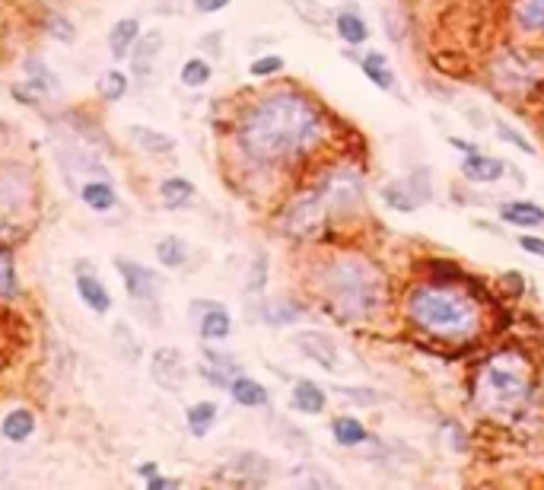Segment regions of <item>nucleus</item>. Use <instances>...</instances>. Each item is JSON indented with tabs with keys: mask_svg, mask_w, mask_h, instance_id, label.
<instances>
[{
	"mask_svg": "<svg viewBox=\"0 0 544 490\" xmlns=\"http://www.w3.org/2000/svg\"><path fill=\"white\" fill-rule=\"evenodd\" d=\"M515 22L529 36L544 32V0H519L515 4Z\"/></svg>",
	"mask_w": 544,
	"mask_h": 490,
	"instance_id": "nucleus-23",
	"label": "nucleus"
},
{
	"mask_svg": "<svg viewBox=\"0 0 544 490\" xmlns=\"http://www.w3.org/2000/svg\"><path fill=\"white\" fill-rule=\"evenodd\" d=\"M360 67H363V73H366V80L376 83L379 89H392V87H395L392 71L385 67V58H382L379 52H370V54H366V58L360 61Z\"/></svg>",
	"mask_w": 544,
	"mask_h": 490,
	"instance_id": "nucleus-27",
	"label": "nucleus"
},
{
	"mask_svg": "<svg viewBox=\"0 0 544 490\" xmlns=\"http://www.w3.org/2000/svg\"><path fill=\"white\" fill-rule=\"evenodd\" d=\"M293 408L303 411V414H322L328 408V395L325 388L315 386L313 379H297L293 382Z\"/></svg>",
	"mask_w": 544,
	"mask_h": 490,
	"instance_id": "nucleus-13",
	"label": "nucleus"
},
{
	"mask_svg": "<svg viewBox=\"0 0 544 490\" xmlns=\"http://www.w3.org/2000/svg\"><path fill=\"white\" fill-rule=\"evenodd\" d=\"M150 370L163 388H179L181 379H185V363H181L179 351H172V347H163V351L153 353Z\"/></svg>",
	"mask_w": 544,
	"mask_h": 490,
	"instance_id": "nucleus-12",
	"label": "nucleus"
},
{
	"mask_svg": "<svg viewBox=\"0 0 544 490\" xmlns=\"http://www.w3.org/2000/svg\"><path fill=\"white\" fill-rule=\"evenodd\" d=\"M115 268L134 303H156V274L150 268H144L138 262H121V258L115 262Z\"/></svg>",
	"mask_w": 544,
	"mask_h": 490,
	"instance_id": "nucleus-8",
	"label": "nucleus"
},
{
	"mask_svg": "<svg viewBox=\"0 0 544 490\" xmlns=\"http://www.w3.org/2000/svg\"><path fill=\"white\" fill-rule=\"evenodd\" d=\"M331 436L338 446H360V443H366L370 439V433H366V427L360 424L356 418H338L331 424Z\"/></svg>",
	"mask_w": 544,
	"mask_h": 490,
	"instance_id": "nucleus-24",
	"label": "nucleus"
},
{
	"mask_svg": "<svg viewBox=\"0 0 544 490\" xmlns=\"http://www.w3.org/2000/svg\"><path fill=\"white\" fill-rule=\"evenodd\" d=\"M26 322L20 315H13L10 309H0V370H7L10 363L16 360V353L26 347Z\"/></svg>",
	"mask_w": 544,
	"mask_h": 490,
	"instance_id": "nucleus-9",
	"label": "nucleus"
},
{
	"mask_svg": "<svg viewBox=\"0 0 544 490\" xmlns=\"http://www.w3.org/2000/svg\"><path fill=\"white\" fill-rule=\"evenodd\" d=\"M519 245H523L525 252H531V255L544 258V239H541V236H523V239H519Z\"/></svg>",
	"mask_w": 544,
	"mask_h": 490,
	"instance_id": "nucleus-42",
	"label": "nucleus"
},
{
	"mask_svg": "<svg viewBox=\"0 0 544 490\" xmlns=\"http://www.w3.org/2000/svg\"><path fill=\"white\" fill-rule=\"evenodd\" d=\"M144 487L146 490H175V487H181V481H175V478H163V475H150L144 481Z\"/></svg>",
	"mask_w": 544,
	"mask_h": 490,
	"instance_id": "nucleus-40",
	"label": "nucleus"
},
{
	"mask_svg": "<svg viewBox=\"0 0 544 490\" xmlns=\"http://www.w3.org/2000/svg\"><path fill=\"white\" fill-rule=\"evenodd\" d=\"M407 319L417 331L443 341H458L481 328L478 303L452 287L439 284H421L407 293Z\"/></svg>",
	"mask_w": 544,
	"mask_h": 490,
	"instance_id": "nucleus-2",
	"label": "nucleus"
},
{
	"mask_svg": "<svg viewBox=\"0 0 544 490\" xmlns=\"http://www.w3.org/2000/svg\"><path fill=\"white\" fill-rule=\"evenodd\" d=\"M211 64L204 58H191V61H185V67H181V83L185 87H191V89H197V87H204V83L211 80Z\"/></svg>",
	"mask_w": 544,
	"mask_h": 490,
	"instance_id": "nucleus-33",
	"label": "nucleus"
},
{
	"mask_svg": "<svg viewBox=\"0 0 544 490\" xmlns=\"http://www.w3.org/2000/svg\"><path fill=\"white\" fill-rule=\"evenodd\" d=\"M140 475H144V478H150V475H156V465H153V461H144V465H140Z\"/></svg>",
	"mask_w": 544,
	"mask_h": 490,
	"instance_id": "nucleus-44",
	"label": "nucleus"
},
{
	"mask_svg": "<svg viewBox=\"0 0 544 490\" xmlns=\"http://www.w3.org/2000/svg\"><path fill=\"white\" fill-rule=\"evenodd\" d=\"M325 137V115L303 93L280 89L262 96L236 128L239 150L258 166H280L313 154Z\"/></svg>",
	"mask_w": 544,
	"mask_h": 490,
	"instance_id": "nucleus-1",
	"label": "nucleus"
},
{
	"mask_svg": "<svg viewBox=\"0 0 544 490\" xmlns=\"http://www.w3.org/2000/svg\"><path fill=\"white\" fill-rule=\"evenodd\" d=\"M77 293H80V300L87 303L93 312L105 315L112 309L109 290H105V287H102V280L93 278V274H77Z\"/></svg>",
	"mask_w": 544,
	"mask_h": 490,
	"instance_id": "nucleus-17",
	"label": "nucleus"
},
{
	"mask_svg": "<svg viewBox=\"0 0 544 490\" xmlns=\"http://www.w3.org/2000/svg\"><path fill=\"white\" fill-rule=\"evenodd\" d=\"M262 315H264V322L268 325H274V328H283V325H293L299 319V309L297 306H290V303H283V300H274V303H264V309H262Z\"/></svg>",
	"mask_w": 544,
	"mask_h": 490,
	"instance_id": "nucleus-30",
	"label": "nucleus"
},
{
	"mask_svg": "<svg viewBox=\"0 0 544 490\" xmlns=\"http://www.w3.org/2000/svg\"><path fill=\"white\" fill-rule=\"evenodd\" d=\"M230 395L239 408H264L268 404V388L258 379H248V376H232Z\"/></svg>",
	"mask_w": 544,
	"mask_h": 490,
	"instance_id": "nucleus-15",
	"label": "nucleus"
},
{
	"mask_svg": "<svg viewBox=\"0 0 544 490\" xmlns=\"http://www.w3.org/2000/svg\"><path fill=\"white\" fill-rule=\"evenodd\" d=\"M26 73H29V83L36 87V93H58V80H54V73L45 67V61L38 58H29L26 61Z\"/></svg>",
	"mask_w": 544,
	"mask_h": 490,
	"instance_id": "nucleus-31",
	"label": "nucleus"
},
{
	"mask_svg": "<svg viewBox=\"0 0 544 490\" xmlns=\"http://www.w3.org/2000/svg\"><path fill=\"white\" fill-rule=\"evenodd\" d=\"M128 134H131V140L140 146V150H146V154H172L175 150V140L169 137V134H160V131H153V128H144V125H131L128 128Z\"/></svg>",
	"mask_w": 544,
	"mask_h": 490,
	"instance_id": "nucleus-20",
	"label": "nucleus"
},
{
	"mask_svg": "<svg viewBox=\"0 0 544 490\" xmlns=\"http://www.w3.org/2000/svg\"><path fill=\"white\" fill-rule=\"evenodd\" d=\"M197 13H220L223 7H230L232 0H191Z\"/></svg>",
	"mask_w": 544,
	"mask_h": 490,
	"instance_id": "nucleus-41",
	"label": "nucleus"
},
{
	"mask_svg": "<svg viewBox=\"0 0 544 490\" xmlns=\"http://www.w3.org/2000/svg\"><path fill=\"white\" fill-rule=\"evenodd\" d=\"M531 373L519 353H497L478 376V402L487 411H509L529 398Z\"/></svg>",
	"mask_w": 544,
	"mask_h": 490,
	"instance_id": "nucleus-4",
	"label": "nucleus"
},
{
	"mask_svg": "<svg viewBox=\"0 0 544 490\" xmlns=\"http://www.w3.org/2000/svg\"><path fill=\"white\" fill-rule=\"evenodd\" d=\"M197 331H201L204 341H223V337H230V331H232L230 312H226L223 306H217V303H204V315H201Z\"/></svg>",
	"mask_w": 544,
	"mask_h": 490,
	"instance_id": "nucleus-14",
	"label": "nucleus"
},
{
	"mask_svg": "<svg viewBox=\"0 0 544 490\" xmlns=\"http://www.w3.org/2000/svg\"><path fill=\"white\" fill-rule=\"evenodd\" d=\"M315 188L322 191V198H325V207L331 217H350L354 211H360L363 198H366L363 176L356 169H347V166L328 172Z\"/></svg>",
	"mask_w": 544,
	"mask_h": 490,
	"instance_id": "nucleus-5",
	"label": "nucleus"
},
{
	"mask_svg": "<svg viewBox=\"0 0 544 490\" xmlns=\"http://www.w3.org/2000/svg\"><path fill=\"white\" fill-rule=\"evenodd\" d=\"M449 144L456 146V150H462V156L464 154H478V150H481L478 144H468V140H462V137H449Z\"/></svg>",
	"mask_w": 544,
	"mask_h": 490,
	"instance_id": "nucleus-43",
	"label": "nucleus"
},
{
	"mask_svg": "<svg viewBox=\"0 0 544 490\" xmlns=\"http://www.w3.org/2000/svg\"><path fill=\"white\" fill-rule=\"evenodd\" d=\"M213 420H217V404L213 402H197L188 408V430L195 436H204L213 427Z\"/></svg>",
	"mask_w": 544,
	"mask_h": 490,
	"instance_id": "nucleus-29",
	"label": "nucleus"
},
{
	"mask_svg": "<svg viewBox=\"0 0 544 490\" xmlns=\"http://www.w3.org/2000/svg\"><path fill=\"white\" fill-rule=\"evenodd\" d=\"M322 290L344 319H372L385 306V278L370 258L341 255L325 264Z\"/></svg>",
	"mask_w": 544,
	"mask_h": 490,
	"instance_id": "nucleus-3",
	"label": "nucleus"
},
{
	"mask_svg": "<svg viewBox=\"0 0 544 490\" xmlns=\"http://www.w3.org/2000/svg\"><path fill=\"white\" fill-rule=\"evenodd\" d=\"M156 258H160L163 268L175 271V268H181V264L188 262V245H185L179 236H163V239L156 242Z\"/></svg>",
	"mask_w": 544,
	"mask_h": 490,
	"instance_id": "nucleus-25",
	"label": "nucleus"
},
{
	"mask_svg": "<svg viewBox=\"0 0 544 490\" xmlns=\"http://www.w3.org/2000/svg\"><path fill=\"white\" fill-rule=\"evenodd\" d=\"M264 274H268V255H258V258H255L252 278H248V290H262V287H264Z\"/></svg>",
	"mask_w": 544,
	"mask_h": 490,
	"instance_id": "nucleus-39",
	"label": "nucleus"
},
{
	"mask_svg": "<svg viewBox=\"0 0 544 490\" xmlns=\"http://www.w3.org/2000/svg\"><path fill=\"white\" fill-rule=\"evenodd\" d=\"M99 93L105 103H118V99H124V93H128V77H124L121 71H109L99 80Z\"/></svg>",
	"mask_w": 544,
	"mask_h": 490,
	"instance_id": "nucleus-34",
	"label": "nucleus"
},
{
	"mask_svg": "<svg viewBox=\"0 0 544 490\" xmlns=\"http://www.w3.org/2000/svg\"><path fill=\"white\" fill-rule=\"evenodd\" d=\"M32 430H36V414L29 408H16L10 411L4 424H0V433L10 439V443H22V439H29Z\"/></svg>",
	"mask_w": 544,
	"mask_h": 490,
	"instance_id": "nucleus-19",
	"label": "nucleus"
},
{
	"mask_svg": "<svg viewBox=\"0 0 544 490\" xmlns=\"http://www.w3.org/2000/svg\"><path fill=\"white\" fill-rule=\"evenodd\" d=\"M20 284H16V258L13 249L0 245V300H16Z\"/></svg>",
	"mask_w": 544,
	"mask_h": 490,
	"instance_id": "nucleus-26",
	"label": "nucleus"
},
{
	"mask_svg": "<svg viewBox=\"0 0 544 490\" xmlns=\"http://www.w3.org/2000/svg\"><path fill=\"white\" fill-rule=\"evenodd\" d=\"M42 29L48 32V36H54V38H58V42H73V26L64 20V16L51 13V10L42 16Z\"/></svg>",
	"mask_w": 544,
	"mask_h": 490,
	"instance_id": "nucleus-35",
	"label": "nucleus"
},
{
	"mask_svg": "<svg viewBox=\"0 0 544 490\" xmlns=\"http://www.w3.org/2000/svg\"><path fill=\"white\" fill-rule=\"evenodd\" d=\"M29 198H32V188H29L26 169L16 166V162L0 166V213L20 211Z\"/></svg>",
	"mask_w": 544,
	"mask_h": 490,
	"instance_id": "nucleus-7",
	"label": "nucleus"
},
{
	"mask_svg": "<svg viewBox=\"0 0 544 490\" xmlns=\"http://www.w3.org/2000/svg\"><path fill=\"white\" fill-rule=\"evenodd\" d=\"M280 71H283L280 54H264V58H258V61H252V64H248V73H252V77H258V80H264V77H274V73H280Z\"/></svg>",
	"mask_w": 544,
	"mask_h": 490,
	"instance_id": "nucleus-37",
	"label": "nucleus"
},
{
	"mask_svg": "<svg viewBox=\"0 0 544 490\" xmlns=\"http://www.w3.org/2000/svg\"><path fill=\"white\" fill-rule=\"evenodd\" d=\"M334 32L341 36V42L347 45H366V38H370V26H366V20L356 13H338V20H334Z\"/></svg>",
	"mask_w": 544,
	"mask_h": 490,
	"instance_id": "nucleus-21",
	"label": "nucleus"
},
{
	"mask_svg": "<svg viewBox=\"0 0 544 490\" xmlns=\"http://www.w3.org/2000/svg\"><path fill=\"white\" fill-rule=\"evenodd\" d=\"M328 207L322 191L313 188L305 191L303 198H297L290 207H287V217H283V233L297 236V239H309V236L322 233V227L328 223Z\"/></svg>",
	"mask_w": 544,
	"mask_h": 490,
	"instance_id": "nucleus-6",
	"label": "nucleus"
},
{
	"mask_svg": "<svg viewBox=\"0 0 544 490\" xmlns=\"http://www.w3.org/2000/svg\"><path fill=\"white\" fill-rule=\"evenodd\" d=\"M160 45H163V32H150V36L140 38L138 52H134V64L144 67L146 58H150V61L156 58V54H160Z\"/></svg>",
	"mask_w": 544,
	"mask_h": 490,
	"instance_id": "nucleus-36",
	"label": "nucleus"
},
{
	"mask_svg": "<svg viewBox=\"0 0 544 490\" xmlns=\"http://www.w3.org/2000/svg\"><path fill=\"white\" fill-rule=\"evenodd\" d=\"M382 198L389 207H395V211L401 213H411L414 207H417V198L411 195V188H407V182H392L382 188Z\"/></svg>",
	"mask_w": 544,
	"mask_h": 490,
	"instance_id": "nucleus-32",
	"label": "nucleus"
},
{
	"mask_svg": "<svg viewBox=\"0 0 544 490\" xmlns=\"http://www.w3.org/2000/svg\"><path fill=\"white\" fill-rule=\"evenodd\" d=\"M160 195H163V201H166V204L181 207V204H188V201L195 198V185H191L188 179L172 176V179H166V182L160 185Z\"/></svg>",
	"mask_w": 544,
	"mask_h": 490,
	"instance_id": "nucleus-28",
	"label": "nucleus"
},
{
	"mask_svg": "<svg viewBox=\"0 0 544 490\" xmlns=\"http://www.w3.org/2000/svg\"><path fill=\"white\" fill-rule=\"evenodd\" d=\"M497 134H500V140H506V144L519 146L523 154H529V156H535V154H538L535 144H531L529 137H523V134H519V131H513V128H509L506 121H497Z\"/></svg>",
	"mask_w": 544,
	"mask_h": 490,
	"instance_id": "nucleus-38",
	"label": "nucleus"
},
{
	"mask_svg": "<svg viewBox=\"0 0 544 490\" xmlns=\"http://www.w3.org/2000/svg\"><path fill=\"white\" fill-rule=\"evenodd\" d=\"M503 172H506V166H503V160H497V156H487V154H464L462 156V176L468 179V182H478V185H494L503 179Z\"/></svg>",
	"mask_w": 544,
	"mask_h": 490,
	"instance_id": "nucleus-11",
	"label": "nucleus"
},
{
	"mask_svg": "<svg viewBox=\"0 0 544 490\" xmlns=\"http://www.w3.org/2000/svg\"><path fill=\"white\" fill-rule=\"evenodd\" d=\"M500 217L506 220L509 227L531 229L544 223V207H538L535 201H506V204L500 207Z\"/></svg>",
	"mask_w": 544,
	"mask_h": 490,
	"instance_id": "nucleus-16",
	"label": "nucleus"
},
{
	"mask_svg": "<svg viewBox=\"0 0 544 490\" xmlns=\"http://www.w3.org/2000/svg\"><path fill=\"white\" fill-rule=\"evenodd\" d=\"M293 345L299 347V351L305 353L309 360H315L319 366H325V370H338V345H334L331 337L322 335V331H299L297 337H293Z\"/></svg>",
	"mask_w": 544,
	"mask_h": 490,
	"instance_id": "nucleus-10",
	"label": "nucleus"
},
{
	"mask_svg": "<svg viewBox=\"0 0 544 490\" xmlns=\"http://www.w3.org/2000/svg\"><path fill=\"white\" fill-rule=\"evenodd\" d=\"M140 36V22L138 20H118L109 32V48H112V58L121 61L124 54H131L134 42Z\"/></svg>",
	"mask_w": 544,
	"mask_h": 490,
	"instance_id": "nucleus-18",
	"label": "nucleus"
},
{
	"mask_svg": "<svg viewBox=\"0 0 544 490\" xmlns=\"http://www.w3.org/2000/svg\"><path fill=\"white\" fill-rule=\"evenodd\" d=\"M80 198H83V204L89 207V211H112L115 207V191H112V185L105 182V179H96V182H87L80 188Z\"/></svg>",
	"mask_w": 544,
	"mask_h": 490,
	"instance_id": "nucleus-22",
	"label": "nucleus"
}]
</instances>
